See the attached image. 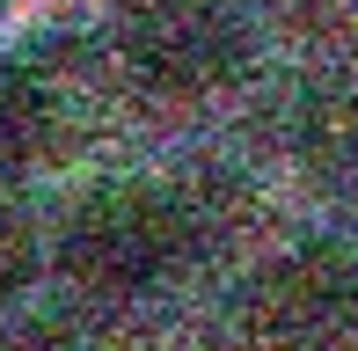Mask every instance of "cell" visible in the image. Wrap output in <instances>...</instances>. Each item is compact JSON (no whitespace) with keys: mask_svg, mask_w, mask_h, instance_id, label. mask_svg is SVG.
<instances>
[{"mask_svg":"<svg viewBox=\"0 0 358 351\" xmlns=\"http://www.w3.org/2000/svg\"><path fill=\"white\" fill-rule=\"evenodd\" d=\"M59 132V88L29 59H0V183L29 169Z\"/></svg>","mask_w":358,"mask_h":351,"instance_id":"obj_4","label":"cell"},{"mask_svg":"<svg viewBox=\"0 0 358 351\" xmlns=\"http://www.w3.org/2000/svg\"><path fill=\"white\" fill-rule=\"evenodd\" d=\"M8 15H15V0H0V22H8Z\"/></svg>","mask_w":358,"mask_h":351,"instance_id":"obj_6","label":"cell"},{"mask_svg":"<svg viewBox=\"0 0 358 351\" xmlns=\"http://www.w3.org/2000/svg\"><path fill=\"white\" fill-rule=\"evenodd\" d=\"M190 227L176 213L169 183H139V176H117V183L80 190L59 220V271L95 300H139L183 264Z\"/></svg>","mask_w":358,"mask_h":351,"instance_id":"obj_1","label":"cell"},{"mask_svg":"<svg viewBox=\"0 0 358 351\" xmlns=\"http://www.w3.org/2000/svg\"><path fill=\"white\" fill-rule=\"evenodd\" d=\"M241 337L256 351H358V249L300 242L249 278Z\"/></svg>","mask_w":358,"mask_h":351,"instance_id":"obj_3","label":"cell"},{"mask_svg":"<svg viewBox=\"0 0 358 351\" xmlns=\"http://www.w3.org/2000/svg\"><path fill=\"white\" fill-rule=\"evenodd\" d=\"M29 264H37V234H29L22 205L0 190V293H15V285L29 278Z\"/></svg>","mask_w":358,"mask_h":351,"instance_id":"obj_5","label":"cell"},{"mask_svg":"<svg viewBox=\"0 0 358 351\" xmlns=\"http://www.w3.org/2000/svg\"><path fill=\"white\" fill-rule=\"evenodd\" d=\"M117 59L161 103H205L249 73L256 15L249 0H124Z\"/></svg>","mask_w":358,"mask_h":351,"instance_id":"obj_2","label":"cell"}]
</instances>
